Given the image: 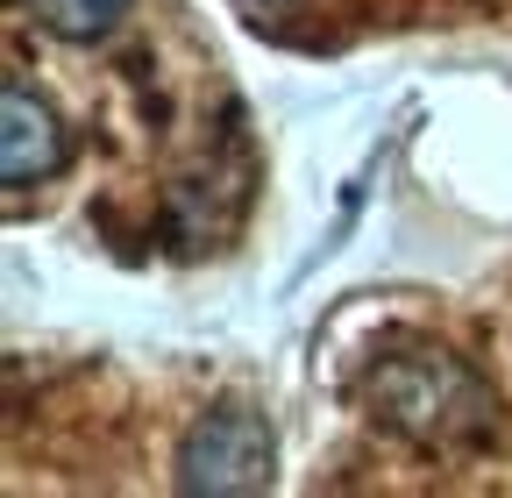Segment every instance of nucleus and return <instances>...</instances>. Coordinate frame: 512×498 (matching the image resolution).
I'll list each match as a JSON object with an SVG mask.
<instances>
[{"label": "nucleus", "mask_w": 512, "mask_h": 498, "mask_svg": "<svg viewBox=\"0 0 512 498\" xmlns=\"http://www.w3.org/2000/svg\"><path fill=\"white\" fill-rule=\"evenodd\" d=\"M363 399L377 406L384 427L413 434L427 449H448V442H470L484 434V392L463 363H448L434 349H406V356H384L370 378H363Z\"/></svg>", "instance_id": "obj_1"}, {"label": "nucleus", "mask_w": 512, "mask_h": 498, "mask_svg": "<svg viewBox=\"0 0 512 498\" xmlns=\"http://www.w3.org/2000/svg\"><path fill=\"white\" fill-rule=\"evenodd\" d=\"M185 491H264L271 484V427L249 406H214L178 449Z\"/></svg>", "instance_id": "obj_2"}, {"label": "nucleus", "mask_w": 512, "mask_h": 498, "mask_svg": "<svg viewBox=\"0 0 512 498\" xmlns=\"http://www.w3.org/2000/svg\"><path fill=\"white\" fill-rule=\"evenodd\" d=\"M57 164H64L57 114H50L36 93L8 86V100H0V178H8V185H36V178H50Z\"/></svg>", "instance_id": "obj_3"}, {"label": "nucleus", "mask_w": 512, "mask_h": 498, "mask_svg": "<svg viewBox=\"0 0 512 498\" xmlns=\"http://www.w3.org/2000/svg\"><path fill=\"white\" fill-rule=\"evenodd\" d=\"M36 22L57 29V36H107L121 15H128V0H29Z\"/></svg>", "instance_id": "obj_4"}]
</instances>
